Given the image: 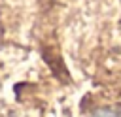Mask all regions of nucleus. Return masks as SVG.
I'll use <instances>...</instances> for the list:
<instances>
[{
    "label": "nucleus",
    "mask_w": 121,
    "mask_h": 117,
    "mask_svg": "<svg viewBox=\"0 0 121 117\" xmlns=\"http://www.w3.org/2000/svg\"><path fill=\"white\" fill-rule=\"evenodd\" d=\"M91 117H117L115 113H112V111H106V109H102V111H96V113H93Z\"/></svg>",
    "instance_id": "nucleus-1"
}]
</instances>
